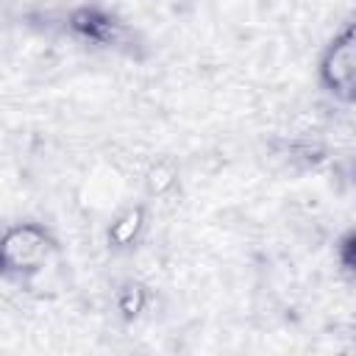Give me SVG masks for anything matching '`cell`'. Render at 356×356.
I'll list each match as a JSON object with an SVG mask.
<instances>
[{
	"label": "cell",
	"instance_id": "cell-1",
	"mask_svg": "<svg viewBox=\"0 0 356 356\" xmlns=\"http://www.w3.org/2000/svg\"><path fill=\"white\" fill-rule=\"evenodd\" d=\"M47 245L39 231L33 228H17L6 236V261L17 267H33L44 256Z\"/></svg>",
	"mask_w": 356,
	"mask_h": 356
}]
</instances>
